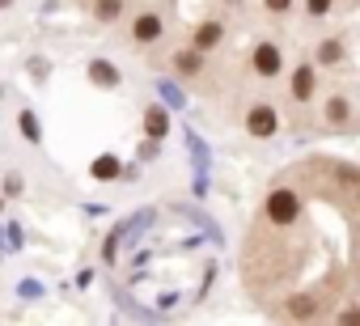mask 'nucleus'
<instances>
[{"instance_id": "f257e3e1", "label": "nucleus", "mask_w": 360, "mask_h": 326, "mask_svg": "<svg viewBox=\"0 0 360 326\" xmlns=\"http://www.w3.org/2000/svg\"><path fill=\"white\" fill-rule=\"evenodd\" d=\"M246 131L259 136V140L276 136V110H271V106H255V110L246 115Z\"/></svg>"}, {"instance_id": "f8f14e48", "label": "nucleus", "mask_w": 360, "mask_h": 326, "mask_svg": "<svg viewBox=\"0 0 360 326\" xmlns=\"http://www.w3.org/2000/svg\"><path fill=\"white\" fill-rule=\"evenodd\" d=\"M119 9H123V0H98V18H102V22L119 18Z\"/></svg>"}, {"instance_id": "1a4fd4ad", "label": "nucleus", "mask_w": 360, "mask_h": 326, "mask_svg": "<svg viewBox=\"0 0 360 326\" xmlns=\"http://www.w3.org/2000/svg\"><path fill=\"white\" fill-rule=\"evenodd\" d=\"M318 60H322V64H339V60H343V47H339V39L322 43V47H318Z\"/></svg>"}, {"instance_id": "4468645a", "label": "nucleus", "mask_w": 360, "mask_h": 326, "mask_svg": "<svg viewBox=\"0 0 360 326\" xmlns=\"http://www.w3.org/2000/svg\"><path fill=\"white\" fill-rule=\"evenodd\" d=\"M263 5H267L271 13H288V9H292V0H263Z\"/></svg>"}, {"instance_id": "2eb2a0df", "label": "nucleus", "mask_w": 360, "mask_h": 326, "mask_svg": "<svg viewBox=\"0 0 360 326\" xmlns=\"http://www.w3.org/2000/svg\"><path fill=\"white\" fill-rule=\"evenodd\" d=\"M305 5H309V13H314V18H322V13L330 9V0H305Z\"/></svg>"}, {"instance_id": "dca6fc26", "label": "nucleus", "mask_w": 360, "mask_h": 326, "mask_svg": "<svg viewBox=\"0 0 360 326\" xmlns=\"http://www.w3.org/2000/svg\"><path fill=\"white\" fill-rule=\"evenodd\" d=\"M5 5H9V0H0V9H5Z\"/></svg>"}, {"instance_id": "9b49d317", "label": "nucleus", "mask_w": 360, "mask_h": 326, "mask_svg": "<svg viewBox=\"0 0 360 326\" xmlns=\"http://www.w3.org/2000/svg\"><path fill=\"white\" fill-rule=\"evenodd\" d=\"M115 174H119V161H115V157H98L94 178H115Z\"/></svg>"}, {"instance_id": "6e6552de", "label": "nucleus", "mask_w": 360, "mask_h": 326, "mask_svg": "<svg viewBox=\"0 0 360 326\" xmlns=\"http://www.w3.org/2000/svg\"><path fill=\"white\" fill-rule=\"evenodd\" d=\"M89 77H94L98 85H119V72H115L106 60H94V64H89Z\"/></svg>"}, {"instance_id": "ddd939ff", "label": "nucleus", "mask_w": 360, "mask_h": 326, "mask_svg": "<svg viewBox=\"0 0 360 326\" xmlns=\"http://www.w3.org/2000/svg\"><path fill=\"white\" fill-rule=\"evenodd\" d=\"M18 123H22V136H26V140H39V136H43V131H39V123H34V115H22Z\"/></svg>"}, {"instance_id": "7ed1b4c3", "label": "nucleus", "mask_w": 360, "mask_h": 326, "mask_svg": "<svg viewBox=\"0 0 360 326\" xmlns=\"http://www.w3.org/2000/svg\"><path fill=\"white\" fill-rule=\"evenodd\" d=\"M131 34H136V43H157V39L165 34V26H161V18H157V13H144V18H136Z\"/></svg>"}, {"instance_id": "0eeeda50", "label": "nucleus", "mask_w": 360, "mask_h": 326, "mask_svg": "<svg viewBox=\"0 0 360 326\" xmlns=\"http://www.w3.org/2000/svg\"><path fill=\"white\" fill-rule=\"evenodd\" d=\"M217 43H221V26H217V22H204L200 34H195V47L208 51V47H217Z\"/></svg>"}, {"instance_id": "20e7f679", "label": "nucleus", "mask_w": 360, "mask_h": 326, "mask_svg": "<svg viewBox=\"0 0 360 326\" xmlns=\"http://www.w3.org/2000/svg\"><path fill=\"white\" fill-rule=\"evenodd\" d=\"M309 93H314V72H309V68H297V77H292V98H297V102H309Z\"/></svg>"}, {"instance_id": "423d86ee", "label": "nucleus", "mask_w": 360, "mask_h": 326, "mask_svg": "<svg viewBox=\"0 0 360 326\" xmlns=\"http://www.w3.org/2000/svg\"><path fill=\"white\" fill-rule=\"evenodd\" d=\"M174 68L183 72V77H195V72L204 68V60H200V51H178V56H174Z\"/></svg>"}, {"instance_id": "f03ea898", "label": "nucleus", "mask_w": 360, "mask_h": 326, "mask_svg": "<svg viewBox=\"0 0 360 326\" xmlns=\"http://www.w3.org/2000/svg\"><path fill=\"white\" fill-rule=\"evenodd\" d=\"M280 47H271V43H259L255 47V68H259V77H276L280 72Z\"/></svg>"}, {"instance_id": "39448f33", "label": "nucleus", "mask_w": 360, "mask_h": 326, "mask_svg": "<svg viewBox=\"0 0 360 326\" xmlns=\"http://www.w3.org/2000/svg\"><path fill=\"white\" fill-rule=\"evenodd\" d=\"M165 127H169V119H165V110H157V106H148V115H144V131H148L153 140H161V136H165Z\"/></svg>"}, {"instance_id": "9d476101", "label": "nucleus", "mask_w": 360, "mask_h": 326, "mask_svg": "<svg viewBox=\"0 0 360 326\" xmlns=\"http://www.w3.org/2000/svg\"><path fill=\"white\" fill-rule=\"evenodd\" d=\"M326 119L330 123H347V98H330L326 102Z\"/></svg>"}]
</instances>
